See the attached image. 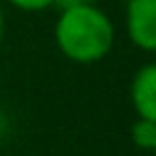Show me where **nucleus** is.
<instances>
[{
	"instance_id": "7",
	"label": "nucleus",
	"mask_w": 156,
	"mask_h": 156,
	"mask_svg": "<svg viewBox=\"0 0 156 156\" xmlns=\"http://www.w3.org/2000/svg\"><path fill=\"white\" fill-rule=\"evenodd\" d=\"M2 29H5V17H2V10H0V41H2Z\"/></svg>"
},
{
	"instance_id": "1",
	"label": "nucleus",
	"mask_w": 156,
	"mask_h": 156,
	"mask_svg": "<svg viewBox=\"0 0 156 156\" xmlns=\"http://www.w3.org/2000/svg\"><path fill=\"white\" fill-rule=\"evenodd\" d=\"M54 37L66 58L95 63L110 54L115 44V27L98 5H76L61 10Z\"/></svg>"
},
{
	"instance_id": "4",
	"label": "nucleus",
	"mask_w": 156,
	"mask_h": 156,
	"mask_svg": "<svg viewBox=\"0 0 156 156\" xmlns=\"http://www.w3.org/2000/svg\"><path fill=\"white\" fill-rule=\"evenodd\" d=\"M132 141H134V146L151 151L156 146V119L136 117V122L132 124Z\"/></svg>"
},
{
	"instance_id": "2",
	"label": "nucleus",
	"mask_w": 156,
	"mask_h": 156,
	"mask_svg": "<svg viewBox=\"0 0 156 156\" xmlns=\"http://www.w3.org/2000/svg\"><path fill=\"white\" fill-rule=\"evenodd\" d=\"M127 34L134 46L144 51L156 49V0L127 2Z\"/></svg>"
},
{
	"instance_id": "5",
	"label": "nucleus",
	"mask_w": 156,
	"mask_h": 156,
	"mask_svg": "<svg viewBox=\"0 0 156 156\" xmlns=\"http://www.w3.org/2000/svg\"><path fill=\"white\" fill-rule=\"evenodd\" d=\"M7 2L24 10V12H39V10H46L54 5V0H7Z\"/></svg>"
},
{
	"instance_id": "6",
	"label": "nucleus",
	"mask_w": 156,
	"mask_h": 156,
	"mask_svg": "<svg viewBox=\"0 0 156 156\" xmlns=\"http://www.w3.org/2000/svg\"><path fill=\"white\" fill-rule=\"evenodd\" d=\"M98 0H54V5L56 7H61V10H66V7H76V5H95Z\"/></svg>"
},
{
	"instance_id": "3",
	"label": "nucleus",
	"mask_w": 156,
	"mask_h": 156,
	"mask_svg": "<svg viewBox=\"0 0 156 156\" xmlns=\"http://www.w3.org/2000/svg\"><path fill=\"white\" fill-rule=\"evenodd\" d=\"M129 98L136 117L156 119V66L154 63H146L136 71V76L132 78Z\"/></svg>"
}]
</instances>
